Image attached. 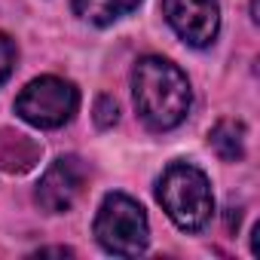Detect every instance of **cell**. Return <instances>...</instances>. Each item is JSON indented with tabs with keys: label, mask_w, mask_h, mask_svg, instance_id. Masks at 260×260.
Instances as JSON below:
<instances>
[{
	"label": "cell",
	"mask_w": 260,
	"mask_h": 260,
	"mask_svg": "<svg viewBox=\"0 0 260 260\" xmlns=\"http://www.w3.org/2000/svg\"><path fill=\"white\" fill-rule=\"evenodd\" d=\"M132 101L138 119L150 132H172L190 113V80L175 61L162 55H144L132 71Z\"/></svg>",
	"instance_id": "obj_1"
},
{
	"label": "cell",
	"mask_w": 260,
	"mask_h": 260,
	"mask_svg": "<svg viewBox=\"0 0 260 260\" xmlns=\"http://www.w3.org/2000/svg\"><path fill=\"white\" fill-rule=\"evenodd\" d=\"M156 199L172 223L184 233H199L214 214V193L202 169L190 162H172L156 181Z\"/></svg>",
	"instance_id": "obj_2"
},
{
	"label": "cell",
	"mask_w": 260,
	"mask_h": 260,
	"mask_svg": "<svg viewBox=\"0 0 260 260\" xmlns=\"http://www.w3.org/2000/svg\"><path fill=\"white\" fill-rule=\"evenodd\" d=\"M98 245L113 257H138L150 245V223L141 208L125 193H107L98 205L95 226H92Z\"/></svg>",
	"instance_id": "obj_3"
},
{
	"label": "cell",
	"mask_w": 260,
	"mask_h": 260,
	"mask_svg": "<svg viewBox=\"0 0 260 260\" xmlns=\"http://www.w3.org/2000/svg\"><path fill=\"white\" fill-rule=\"evenodd\" d=\"M77 107L80 92L71 80L61 77H37L16 98V113L34 128H61L74 119Z\"/></svg>",
	"instance_id": "obj_4"
},
{
	"label": "cell",
	"mask_w": 260,
	"mask_h": 260,
	"mask_svg": "<svg viewBox=\"0 0 260 260\" xmlns=\"http://www.w3.org/2000/svg\"><path fill=\"white\" fill-rule=\"evenodd\" d=\"M162 16L172 25V31L193 49H205L217 40L220 31L217 0H162Z\"/></svg>",
	"instance_id": "obj_5"
},
{
	"label": "cell",
	"mask_w": 260,
	"mask_h": 260,
	"mask_svg": "<svg viewBox=\"0 0 260 260\" xmlns=\"http://www.w3.org/2000/svg\"><path fill=\"white\" fill-rule=\"evenodd\" d=\"M86 178H89V172H86L80 156H58L43 172L34 199L46 214H61L80 199V193L86 187Z\"/></svg>",
	"instance_id": "obj_6"
},
{
	"label": "cell",
	"mask_w": 260,
	"mask_h": 260,
	"mask_svg": "<svg viewBox=\"0 0 260 260\" xmlns=\"http://www.w3.org/2000/svg\"><path fill=\"white\" fill-rule=\"evenodd\" d=\"M43 147L16 128H0V169L10 175H25L40 162Z\"/></svg>",
	"instance_id": "obj_7"
},
{
	"label": "cell",
	"mask_w": 260,
	"mask_h": 260,
	"mask_svg": "<svg viewBox=\"0 0 260 260\" xmlns=\"http://www.w3.org/2000/svg\"><path fill=\"white\" fill-rule=\"evenodd\" d=\"M74 13L98 28H107L119 19H125L128 13H135L141 7V0H71Z\"/></svg>",
	"instance_id": "obj_8"
},
{
	"label": "cell",
	"mask_w": 260,
	"mask_h": 260,
	"mask_svg": "<svg viewBox=\"0 0 260 260\" xmlns=\"http://www.w3.org/2000/svg\"><path fill=\"white\" fill-rule=\"evenodd\" d=\"M208 144L223 162H239L245 156V125L239 119H220L208 132Z\"/></svg>",
	"instance_id": "obj_9"
},
{
	"label": "cell",
	"mask_w": 260,
	"mask_h": 260,
	"mask_svg": "<svg viewBox=\"0 0 260 260\" xmlns=\"http://www.w3.org/2000/svg\"><path fill=\"white\" fill-rule=\"evenodd\" d=\"M16 58H19V46L10 34L0 31V86L10 80V74L16 71Z\"/></svg>",
	"instance_id": "obj_10"
},
{
	"label": "cell",
	"mask_w": 260,
	"mask_h": 260,
	"mask_svg": "<svg viewBox=\"0 0 260 260\" xmlns=\"http://www.w3.org/2000/svg\"><path fill=\"white\" fill-rule=\"evenodd\" d=\"M116 119H119L116 101H113L110 95H101V98L95 101V125H98V128H110V125H116Z\"/></svg>",
	"instance_id": "obj_11"
},
{
	"label": "cell",
	"mask_w": 260,
	"mask_h": 260,
	"mask_svg": "<svg viewBox=\"0 0 260 260\" xmlns=\"http://www.w3.org/2000/svg\"><path fill=\"white\" fill-rule=\"evenodd\" d=\"M37 254H40V257H46V254H55V257H74L71 248H40Z\"/></svg>",
	"instance_id": "obj_12"
}]
</instances>
